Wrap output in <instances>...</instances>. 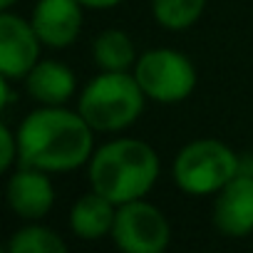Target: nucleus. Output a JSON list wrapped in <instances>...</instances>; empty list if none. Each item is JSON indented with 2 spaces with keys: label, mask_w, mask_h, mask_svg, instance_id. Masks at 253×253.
<instances>
[{
  "label": "nucleus",
  "mask_w": 253,
  "mask_h": 253,
  "mask_svg": "<svg viewBox=\"0 0 253 253\" xmlns=\"http://www.w3.org/2000/svg\"><path fill=\"white\" fill-rule=\"evenodd\" d=\"M211 223L226 238H246L253 233V171L243 169L213 194Z\"/></svg>",
  "instance_id": "obj_8"
},
{
  "label": "nucleus",
  "mask_w": 253,
  "mask_h": 253,
  "mask_svg": "<svg viewBox=\"0 0 253 253\" xmlns=\"http://www.w3.org/2000/svg\"><path fill=\"white\" fill-rule=\"evenodd\" d=\"M10 253H65L67 243L60 233L42 226L40 221H28V226L13 231L8 241Z\"/></svg>",
  "instance_id": "obj_14"
},
{
  "label": "nucleus",
  "mask_w": 253,
  "mask_h": 253,
  "mask_svg": "<svg viewBox=\"0 0 253 253\" xmlns=\"http://www.w3.org/2000/svg\"><path fill=\"white\" fill-rule=\"evenodd\" d=\"M5 201L23 221H42L55 206V186L50 171L18 164L5 184Z\"/></svg>",
  "instance_id": "obj_9"
},
{
  "label": "nucleus",
  "mask_w": 253,
  "mask_h": 253,
  "mask_svg": "<svg viewBox=\"0 0 253 253\" xmlns=\"http://www.w3.org/2000/svg\"><path fill=\"white\" fill-rule=\"evenodd\" d=\"M84 8H92V10H109V8H117L124 0H80Z\"/></svg>",
  "instance_id": "obj_17"
},
{
  "label": "nucleus",
  "mask_w": 253,
  "mask_h": 253,
  "mask_svg": "<svg viewBox=\"0 0 253 253\" xmlns=\"http://www.w3.org/2000/svg\"><path fill=\"white\" fill-rule=\"evenodd\" d=\"M15 3H20V0H0V10H10Z\"/></svg>",
  "instance_id": "obj_18"
},
{
  "label": "nucleus",
  "mask_w": 253,
  "mask_h": 253,
  "mask_svg": "<svg viewBox=\"0 0 253 253\" xmlns=\"http://www.w3.org/2000/svg\"><path fill=\"white\" fill-rule=\"evenodd\" d=\"M147 104V94L134 72H99L80 92L77 112L94 132H122L132 126Z\"/></svg>",
  "instance_id": "obj_3"
},
{
  "label": "nucleus",
  "mask_w": 253,
  "mask_h": 253,
  "mask_svg": "<svg viewBox=\"0 0 253 253\" xmlns=\"http://www.w3.org/2000/svg\"><path fill=\"white\" fill-rule=\"evenodd\" d=\"M30 23L45 47H70L84 25V5L80 0H38L30 13Z\"/></svg>",
  "instance_id": "obj_10"
},
{
  "label": "nucleus",
  "mask_w": 253,
  "mask_h": 253,
  "mask_svg": "<svg viewBox=\"0 0 253 253\" xmlns=\"http://www.w3.org/2000/svg\"><path fill=\"white\" fill-rule=\"evenodd\" d=\"M25 82V92L30 94V99H35L38 104H47V107H57V104H67L75 92H77V77L72 72L70 65L60 62V60H42L28 72Z\"/></svg>",
  "instance_id": "obj_11"
},
{
  "label": "nucleus",
  "mask_w": 253,
  "mask_h": 253,
  "mask_svg": "<svg viewBox=\"0 0 253 253\" xmlns=\"http://www.w3.org/2000/svg\"><path fill=\"white\" fill-rule=\"evenodd\" d=\"M42 40L38 38L30 18H20L13 10L0 15V75L10 80H25L40 62Z\"/></svg>",
  "instance_id": "obj_7"
},
{
  "label": "nucleus",
  "mask_w": 253,
  "mask_h": 253,
  "mask_svg": "<svg viewBox=\"0 0 253 253\" xmlns=\"http://www.w3.org/2000/svg\"><path fill=\"white\" fill-rule=\"evenodd\" d=\"M92 60L99 72H132L139 55L129 33L107 28L92 40Z\"/></svg>",
  "instance_id": "obj_13"
},
{
  "label": "nucleus",
  "mask_w": 253,
  "mask_h": 253,
  "mask_svg": "<svg viewBox=\"0 0 253 253\" xmlns=\"http://www.w3.org/2000/svg\"><path fill=\"white\" fill-rule=\"evenodd\" d=\"M0 169L3 174H10L15 164H20V142H18V132H13L8 124H0Z\"/></svg>",
  "instance_id": "obj_16"
},
{
  "label": "nucleus",
  "mask_w": 253,
  "mask_h": 253,
  "mask_svg": "<svg viewBox=\"0 0 253 253\" xmlns=\"http://www.w3.org/2000/svg\"><path fill=\"white\" fill-rule=\"evenodd\" d=\"M159 171L162 162L154 147L134 137L104 142L87 162L89 186L112 199L117 206L147 199V194L159 181Z\"/></svg>",
  "instance_id": "obj_2"
},
{
  "label": "nucleus",
  "mask_w": 253,
  "mask_h": 253,
  "mask_svg": "<svg viewBox=\"0 0 253 253\" xmlns=\"http://www.w3.org/2000/svg\"><path fill=\"white\" fill-rule=\"evenodd\" d=\"M206 0H152V15L167 30H189L204 15Z\"/></svg>",
  "instance_id": "obj_15"
},
{
  "label": "nucleus",
  "mask_w": 253,
  "mask_h": 253,
  "mask_svg": "<svg viewBox=\"0 0 253 253\" xmlns=\"http://www.w3.org/2000/svg\"><path fill=\"white\" fill-rule=\"evenodd\" d=\"M117 218V204L104 194L89 189L80 199H75L70 209V231L80 241H99L109 238Z\"/></svg>",
  "instance_id": "obj_12"
},
{
  "label": "nucleus",
  "mask_w": 253,
  "mask_h": 253,
  "mask_svg": "<svg viewBox=\"0 0 253 253\" xmlns=\"http://www.w3.org/2000/svg\"><path fill=\"white\" fill-rule=\"evenodd\" d=\"M20 164L50 174L75 171L94 154V129L65 104H40L18 126Z\"/></svg>",
  "instance_id": "obj_1"
},
{
  "label": "nucleus",
  "mask_w": 253,
  "mask_h": 253,
  "mask_svg": "<svg viewBox=\"0 0 253 253\" xmlns=\"http://www.w3.org/2000/svg\"><path fill=\"white\" fill-rule=\"evenodd\" d=\"M241 171V157L221 139H194L171 162L174 184L189 196H211Z\"/></svg>",
  "instance_id": "obj_4"
},
{
  "label": "nucleus",
  "mask_w": 253,
  "mask_h": 253,
  "mask_svg": "<svg viewBox=\"0 0 253 253\" xmlns=\"http://www.w3.org/2000/svg\"><path fill=\"white\" fill-rule=\"evenodd\" d=\"M109 238L124 253H162L171 241V226L159 206L137 199L117 206Z\"/></svg>",
  "instance_id": "obj_6"
},
{
  "label": "nucleus",
  "mask_w": 253,
  "mask_h": 253,
  "mask_svg": "<svg viewBox=\"0 0 253 253\" xmlns=\"http://www.w3.org/2000/svg\"><path fill=\"white\" fill-rule=\"evenodd\" d=\"M132 72L142 84L147 99L159 104H179L189 99L199 82L196 65L176 47L144 50Z\"/></svg>",
  "instance_id": "obj_5"
}]
</instances>
